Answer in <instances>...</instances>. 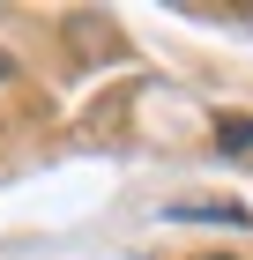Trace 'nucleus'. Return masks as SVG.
I'll use <instances>...</instances> for the list:
<instances>
[{
	"instance_id": "nucleus-2",
	"label": "nucleus",
	"mask_w": 253,
	"mask_h": 260,
	"mask_svg": "<svg viewBox=\"0 0 253 260\" xmlns=\"http://www.w3.org/2000/svg\"><path fill=\"white\" fill-rule=\"evenodd\" d=\"M216 149H223V156H253V112H238V119H216Z\"/></svg>"
},
{
	"instance_id": "nucleus-4",
	"label": "nucleus",
	"mask_w": 253,
	"mask_h": 260,
	"mask_svg": "<svg viewBox=\"0 0 253 260\" xmlns=\"http://www.w3.org/2000/svg\"><path fill=\"white\" fill-rule=\"evenodd\" d=\"M8 75H15V60H8V52H0V82H8Z\"/></svg>"
},
{
	"instance_id": "nucleus-3",
	"label": "nucleus",
	"mask_w": 253,
	"mask_h": 260,
	"mask_svg": "<svg viewBox=\"0 0 253 260\" xmlns=\"http://www.w3.org/2000/svg\"><path fill=\"white\" fill-rule=\"evenodd\" d=\"M194 260H246V253H194Z\"/></svg>"
},
{
	"instance_id": "nucleus-1",
	"label": "nucleus",
	"mask_w": 253,
	"mask_h": 260,
	"mask_svg": "<svg viewBox=\"0 0 253 260\" xmlns=\"http://www.w3.org/2000/svg\"><path fill=\"white\" fill-rule=\"evenodd\" d=\"M179 223H253L246 208H231V201H172Z\"/></svg>"
}]
</instances>
